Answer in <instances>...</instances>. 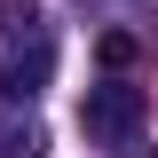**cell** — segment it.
<instances>
[{"label":"cell","mask_w":158,"mask_h":158,"mask_svg":"<svg viewBox=\"0 0 158 158\" xmlns=\"http://www.w3.org/2000/svg\"><path fill=\"white\" fill-rule=\"evenodd\" d=\"M142 127H150V87H135V79H103V87H87V103H79V135L95 142V150H127Z\"/></svg>","instance_id":"1"},{"label":"cell","mask_w":158,"mask_h":158,"mask_svg":"<svg viewBox=\"0 0 158 158\" xmlns=\"http://www.w3.org/2000/svg\"><path fill=\"white\" fill-rule=\"evenodd\" d=\"M48 79H56V40L48 32H24L0 48V103H32Z\"/></svg>","instance_id":"2"},{"label":"cell","mask_w":158,"mask_h":158,"mask_svg":"<svg viewBox=\"0 0 158 158\" xmlns=\"http://www.w3.org/2000/svg\"><path fill=\"white\" fill-rule=\"evenodd\" d=\"M40 150H48L40 118L24 111V103H0V158H40Z\"/></svg>","instance_id":"3"},{"label":"cell","mask_w":158,"mask_h":158,"mask_svg":"<svg viewBox=\"0 0 158 158\" xmlns=\"http://www.w3.org/2000/svg\"><path fill=\"white\" fill-rule=\"evenodd\" d=\"M24 32H48V24H40V0H0V48L24 40Z\"/></svg>","instance_id":"4"},{"label":"cell","mask_w":158,"mask_h":158,"mask_svg":"<svg viewBox=\"0 0 158 158\" xmlns=\"http://www.w3.org/2000/svg\"><path fill=\"white\" fill-rule=\"evenodd\" d=\"M95 56H103V71H127V63H135V32H103Z\"/></svg>","instance_id":"5"},{"label":"cell","mask_w":158,"mask_h":158,"mask_svg":"<svg viewBox=\"0 0 158 158\" xmlns=\"http://www.w3.org/2000/svg\"><path fill=\"white\" fill-rule=\"evenodd\" d=\"M127 158H158V150H135V142H127Z\"/></svg>","instance_id":"6"}]
</instances>
